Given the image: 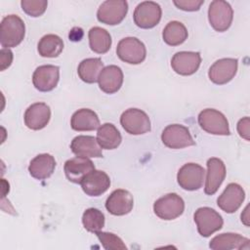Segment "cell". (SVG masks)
Segmentation results:
<instances>
[{"instance_id": "1", "label": "cell", "mask_w": 250, "mask_h": 250, "mask_svg": "<svg viewBox=\"0 0 250 250\" xmlns=\"http://www.w3.org/2000/svg\"><path fill=\"white\" fill-rule=\"evenodd\" d=\"M25 34L23 21L17 15H8L0 26V43L3 48L10 49L21 43Z\"/></svg>"}, {"instance_id": "2", "label": "cell", "mask_w": 250, "mask_h": 250, "mask_svg": "<svg viewBox=\"0 0 250 250\" xmlns=\"http://www.w3.org/2000/svg\"><path fill=\"white\" fill-rule=\"evenodd\" d=\"M198 124L205 132L213 135H230L229 121L219 110L214 108L203 109L198 114Z\"/></svg>"}, {"instance_id": "3", "label": "cell", "mask_w": 250, "mask_h": 250, "mask_svg": "<svg viewBox=\"0 0 250 250\" xmlns=\"http://www.w3.org/2000/svg\"><path fill=\"white\" fill-rule=\"evenodd\" d=\"M185 202L177 193H167L158 198L153 204L154 214L165 221H171L183 214Z\"/></svg>"}, {"instance_id": "4", "label": "cell", "mask_w": 250, "mask_h": 250, "mask_svg": "<svg viewBox=\"0 0 250 250\" xmlns=\"http://www.w3.org/2000/svg\"><path fill=\"white\" fill-rule=\"evenodd\" d=\"M118 58L130 64L143 62L146 56L145 44L136 37H125L121 39L116 47Z\"/></svg>"}, {"instance_id": "5", "label": "cell", "mask_w": 250, "mask_h": 250, "mask_svg": "<svg viewBox=\"0 0 250 250\" xmlns=\"http://www.w3.org/2000/svg\"><path fill=\"white\" fill-rule=\"evenodd\" d=\"M233 10L231 6L224 0H214L208 9V20L211 26L219 32L229 29L232 22Z\"/></svg>"}, {"instance_id": "6", "label": "cell", "mask_w": 250, "mask_h": 250, "mask_svg": "<svg viewBox=\"0 0 250 250\" xmlns=\"http://www.w3.org/2000/svg\"><path fill=\"white\" fill-rule=\"evenodd\" d=\"M198 233L203 237H209L215 231L222 229L224 221L222 216L210 207H200L193 215Z\"/></svg>"}, {"instance_id": "7", "label": "cell", "mask_w": 250, "mask_h": 250, "mask_svg": "<svg viewBox=\"0 0 250 250\" xmlns=\"http://www.w3.org/2000/svg\"><path fill=\"white\" fill-rule=\"evenodd\" d=\"M161 141L169 148L179 149L195 145L189 130L181 124L168 125L161 134Z\"/></svg>"}, {"instance_id": "8", "label": "cell", "mask_w": 250, "mask_h": 250, "mask_svg": "<svg viewBox=\"0 0 250 250\" xmlns=\"http://www.w3.org/2000/svg\"><path fill=\"white\" fill-rule=\"evenodd\" d=\"M123 129L131 135H142L150 131V120L148 115L139 108H128L120 117Z\"/></svg>"}, {"instance_id": "9", "label": "cell", "mask_w": 250, "mask_h": 250, "mask_svg": "<svg viewBox=\"0 0 250 250\" xmlns=\"http://www.w3.org/2000/svg\"><path fill=\"white\" fill-rule=\"evenodd\" d=\"M128 12V3L125 0H107L101 4L97 12L99 21L108 25L120 23Z\"/></svg>"}, {"instance_id": "10", "label": "cell", "mask_w": 250, "mask_h": 250, "mask_svg": "<svg viewBox=\"0 0 250 250\" xmlns=\"http://www.w3.org/2000/svg\"><path fill=\"white\" fill-rule=\"evenodd\" d=\"M161 7L153 1L141 2L134 11V22L141 28H152L160 21Z\"/></svg>"}, {"instance_id": "11", "label": "cell", "mask_w": 250, "mask_h": 250, "mask_svg": "<svg viewBox=\"0 0 250 250\" xmlns=\"http://www.w3.org/2000/svg\"><path fill=\"white\" fill-rule=\"evenodd\" d=\"M205 170L196 163H187L183 165L177 174L179 186L186 190H197L204 182Z\"/></svg>"}, {"instance_id": "12", "label": "cell", "mask_w": 250, "mask_h": 250, "mask_svg": "<svg viewBox=\"0 0 250 250\" xmlns=\"http://www.w3.org/2000/svg\"><path fill=\"white\" fill-rule=\"evenodd\" d=\"M237 66L238 62L236 59H220L210 66L208 71L209 79L217 85L227 84L235 76Z\"/></svg>"}, {"instance_id": "13", "label": "cell", "mask_w": 250, "mask_h": 250, "mask_svg": "<svg viewBox=\"0 0 250 250\" xmlns=\"http://www.w3.org/2000/svg\"><path fill=\"white\" fill-rule=\"evenodd\" d=\"M60 79V67L53 64L38 66L32 75L33 86L40 92H50L56 88Z\"/></svg>"}, {"instance_id": "14", "label": "cell", "mask_w": 250, "mask_h": 250, "mask_svg": "<svg viewBox=\"0 0 250 250\" xmlns=\"http://www.w3.org/2000/svg\"><path fill=\"white\" fill-rule=\"evenodd\" d=\"M201 63V56L198 52L182 51L176 53L171 60L173 70L180 75H191L197 71Z\"/></svg>"}, {"instance_id": "15", "label": "cell", "mask_w": 250, "mask_h": 250, "mask_svg": "<svg viewBox=\"0 0 250 250\" xmlns=\"http://www.w3.org/2000/svg\"><path fill=\"white\" fill-rule=\"evenodd\" d=\"M245 198L244 189L235 183H230L217 199L218 206L226 213L231 214L238 210Z\"/></svg>"}, {"instance_id": "16", "label": "cell", "mask_w": 250, "mask_h": 250, "mask_svg": "<svg viewBox=\"0 0 250 250\" xmlns=\"http://www.w3.org/2000/svg\"><path fill=\"white\" fill-rule=\"evenodd\" d=\"M134 206L133 195L126 189L113 190L105 201L106 210L114 216H123L130 213Z\"/></svg>"}, {"instance_id": "17", "label": "cell", "mask_w": 250, "mask_h": 250, "mask_svg": "<svg viewBox=\"0 0 250 250\" xmlns=\"http://www.w3.org/2000/svg\"><path fill=\"white\" fill-rule=\"evenodd\" d=\"M24 124L31 130H41L46 127L51 118L50 106L45 103H35L24 112Z\"/></svg>"}, {"instance_id": "18", "label": "cell", "mask_w": 250, "mask_h": 250, "mask_svg": "<svg viewBox=\"0 0 250 250\" xmlns=\"http://www.w3.org/2000/svg\"><path fill=\"white\" fill-rule=\"evenodd\" d=\"M80 185L87 195L99 196L108 189L110 179L105 172L95 169L83 178Z\"/></svg>"}, {"instance_id": "19", "label": "cell", "mask_w": 250, "mask_h": 250, "mask_svg": "<svg viewBox=\"0 0 250 250\" xmlns=\"http://www.w3.org/2000/svg\"><path fill=\"white\" fill-rule=\"evenodd\" d=\"M226 178V166L224 162L217 157H211L207 160V177L204 192L212 195L217 192L220 186Z\"/></svg>"}, {"instance_id": "20", "label": "cell", "mask_w": 250, "mask_h": 250, "mask_svg": "<svg viewBox=\"0 0 250 250\" xmlns=\"http://www.w3.org/2000/svg\"><path fill=\"white\" fill-rule=\"evenodd\" d=\"M63 170L69 182L80 184L86 175L95 170V165L87 157L76 156L65 161Z\"/></svg>"}, {"instance_id": "21", "label": "cell", "mask_w": 250, "mask_h": 250, "mask_svg": "<svg viewBox=\"0 0 250 250\" xmlns=\"http://www.w3.org/2000/svg\"><path fill=\"white\" fill-rule=\"evenodd\" d=\"M100 89L106 94L116 93L123 83V72L117 65L110 64L103 68L99 78Z\"/></svg>"}, {"instance_id": "22", "label": "cell", "mask_w": 250, "mask_h": 250, "mask_svg": "<svg viewBox=\"0 0 250 250\" xmlns=\"http://www.w3.org/2000/svg\"><path fill=\"white\" fill-rule=\"evenodd\" d=\"M71 151L76 156L81 157H102V147L100 146L97 139L93 136L80 135L75 137L70 144Z\"/></svg>"}, {"instance_id": "23", "label": "cell", "mask_w": 250, "mask_h": 250, "mask_svg": "<svg viewBox=\"0 0 250 250\" xmlns=\"http://www.w3.org/2000/svg\"><path fill=\"white\" fill-rule=\"evenodd\" d=\"M250 240L238 233L227 232L213 237L209 247L213 250H229V249H249Z\"/></svg>"}, {"instance_id": "24", "label": "cell", "mask_w": 250, "mask_h": 250, "mask_svg": "<svg viewBox=\"0 0 250 250\" xmlns=\"http://www.w3.org/2000/svg\"><path fill=\"white\" fill-rule=\"evenodd\" d=\"M56 168V160L49 153H41L35 156L29 163L28 172L37 180H45L52 176Z\"/></svg>"}, {"instance_id": "25", "label": "cell", "mask_w": 250, "mask_h": 250, "mask_svg": "<svg viewBox=\"0 0 250 250\" xmlns=\"http://www.w3.org/2000/svg\"><path fill=\"white\" fill-rule=\"evenodd\" d=\"M70 126L75 131H93L100 127V119L94 110L81 108L72 114Z\"/></svg>"}, {"instance_id": "26", "label": "cell", "mask_w": 250, "mask_h": 250, "mask_svg": "<svg viewBox=\"0 0 250 250\" xmlns=\"http://www.w3.org/2000/svg\"><path fill=\"white\" fill-rule=\"evenodd\" d=\"M97 141L102 148L114 149L121 144L122 137L113 124L104 123L98 128Z\"/></svg>"}, {"instance_id": "27", "label": "cell", "mask_w": 250, "mask_h": 250, "mask_svg": "<svg viewBox=\"0 0 250 250\" xmlns=\"http://www.w3.org/2000/svg\"><path fill=\"white\" fill-rule=\"evenodd\" d=\"M104 68V63L99 58H89L83 60L77 68L79 78L85 83H95Z\"/></svg>"}, {"instance_id": "28", "label": "cell", "mask_w": 250, "mask_h": 250, "mask_svg": "<svg viewBox=\"0 0 250 250\" xmlns=\"http://www.w3.org/2000/svg\"><path fill=\"white\" fill-rule=\"evenodd\" d=\"M89 45L93 52L97 54L106 53L111 46V37L104 28L94 26L89 30Z\"/></svg>"}, {"instance_id": "29", "label": "cell", "mask_w": 250, "mask_h": 250, "mask_svg": "<svg viewBox=\"0 0 250 250\" xmlns=\"http://www.w3.org/2000/svg\"><path fill=\"white\" fill-rule=\"evenodd\" d=\"M37 50L43 58H56L63 50V41L56 34H47L39 40Z\"/></svg>"}, {"instance_id": "30", "label": "cell", "mask_w": 250, "mask_h": 250, "mask_svg": "<svg viewBox=\"0 0 250 250\" xmlns=\"http://www.w3.org/2000/svg\"><path fill=\"white\" fill-rule=\"evenodd\" d=\"M188 35L187 27L182 22L177 21L168 22L162 32L164 42L170 46L181 45L187 40Z\"/></svg>"}, {"instance_id": "31", "label": "cell", "mask_w": 250, "mask_h": 250, "mask_svg": "<svg viewBox=\"0 0 250 250\" xmlns=\"http://www.w3.org/2000/svg\"><path fill=\"white\" fill-rule=\"evenodd\" d=\"M82 224L86 230L96 233L104 227V215L99 209L88 208L83 213Z\"/></svg>"}, {"instance_id": "32", "label": "cell", "mask_w": 250, "mask_h": 250, "mask_svg": "<svg viewBox=\"0 0 250 250\" xmlns=\"http://www.w3.org/2000/svg\"><path fill=\"white\" fill-rule=\"evenodd\" d=\"M97 237L102 243L103 247L106 250H126L127 247L122 239L112 232L98 231L96 232Z\"/></svg>"}, {"instance_id": "33", "label": "cell", "mask_w": 250, "mask_h": 250, "mask_svg": "<svg viewBox=\"0 0 250 250\" xmlns=\"http://www.w3.org/2000/svg\"><path fill=\"white\" fill-rule=\"evenodd\" d=\"M46 0H22L21 6L22 11L30 17L36 18L43 15L47 9Z\"/></svg>"}, {"instance_id": "34", "label": "cell", "mask_w": 250, "mask_h": 250, "mask_svg": "<svg viewBox=\"0 0 250 250\" xmlns=\"http://www.w3.org/2000/svg\"><path fill=\"white\" fill-rule=\"evenodd\" d=\"M174 5L183 10V11H188V12H193L197 11L200 9L201 5L204 3L203 0H180V1H174Z\"/></svg>"}, {"instance_id": "35", "label": "cell", "mask_w": 250, "mask_h": 250, "mask_svg": "<svg viewBox=\"0 0 250 250\" xmlns=\"http://www.w3.org/2000/svg\"><path fill=\"white\" fill-rule=\"evenodd\" d=\"M249 131H250V119L248 116L241 118L237 123V132L241 138L249 141Z\"/></svg>"}, {"instance_id": "36", "label": "cell", "mask_w": 250, "mask_h": 250, "mask_svg": "<svg viewBox=\"0 0 250 250\" xmlns=\"http://www.w3.org/2000/svg\"><path fill=\"white\" fill-rule=\"evenodd\" d=\"M13 62V53L10 49L2 48L0 51V69L3 71L8 68Z\"/></svg>"}, {"instance_id": "37", "label": "cell", "mask_w": 250, "mask_h": 250, "mask_svg": "<svg viewBox=\"0 0 250 250\" xmlns=\"http://www.w3.org/2000/svg\"><path fill=\"white\" fill-rule=\"evenodd\" d=\"M248 208H249V206H246L245 207V209H244V211H243V213L241 214V222L246 226V227H248L249 226V216H248Z\"/></svg>"}]
</instances>
